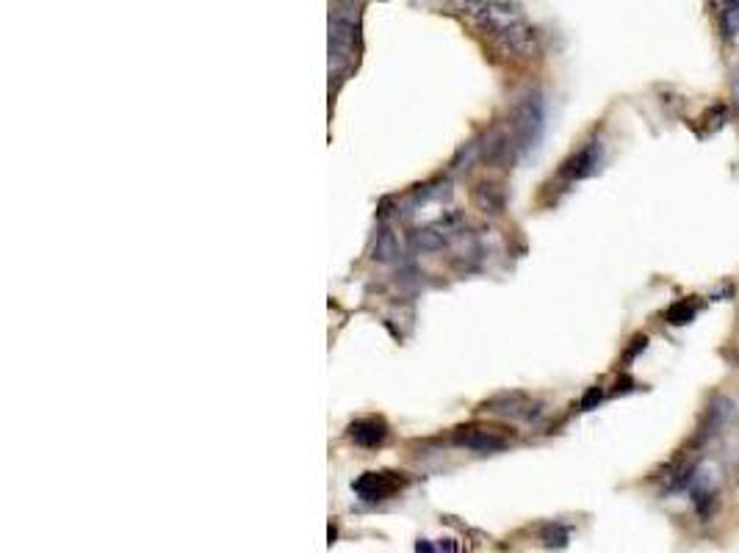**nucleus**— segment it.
Listing matches in <instances>:
<instances>
[{"instance_id": "obj_1", "label": "nucleus", "mask_w": 739, "mask_h": 553, "mask_svg": "<svg viewBox=\"0 0 739 553\" xmlns=\"http://www.w3.org/2000/svg\"><path fill=\"white\" fill-rule=\"evenodd\" d=\"M463 17L518 56H532L537 48L535 28L515 0H476Z\"/></svg>"}, {"instance_id": "obj_2", "label": "nucleus", "mask_w": 739, "mask_h": 553, "mask_svg": "<svg viewBox=\"0 0 739 553\" xmlns=\"http://www.w3.org/2000/svg\"><path fill=\"white\" fill-rule=\"evenodd\" d=\"M689 495H692V506L700 518H709V514L717 509V498H720V476L712 465H698L692 470L689 478Z\"/></svg>"}, {"instance_id": "obj_3", "label": "nucleus", "mask_w": 739, "mask_h": 553, "mask_svg": "<svg viewBox=\"0 0 739 553\" xmlns=\"http://www.w3.org/2000/svg\"><path fill=\"white\" fill-rule=\"evenodd\" d=\"M512 136L518 141L521 150H532L535 141L543 133V103L540 97H527L518 108H515L512 117Z\"/></svg>"}, {"instance_id": "obj_4", "label": "nucleus", "mask_w": 739, "mask_h": 553, "mask_svg": "<svg viewBox=\"0 0 739 553\" xmlns=\"http://www.w3.org/2000/svg\"><path fill=\"white\" fill-rule=\"evenodd\" d=\"M355 50V20L347 12H336L329 20V67H341Z\"/></svg>"}, {"instance_id": "obj_5", "label": "nucleus", "mask_w": 739, "mask_h": 553, "mask_svg": "<svg viewBox=\"0 0 739 553\" xmlns=\"http://www.w3.org/2000/svg\"><path fill=\"white\" fill-rule=\"evenodd\" d=\"M599 169H601V141H599V138H590L587 144H581L579 150L563 164L560 174H563L565 180L576 183V180L593 177Z\"/></svg>"}, {"instance_id": "obj_6", "label": "nucleus", "mask_w": 739, "mask_h": 553, "mask_svg": "<svg viewBox=\"0 0 739 553\" xmlns=\"http://www.w3.org/2000/svg\"><path fill=\"white\" fill-rule=\"evenodd\" d=\"M404 485H408V478L401 473H365L360 482H355V493L363 498V501H388L393 498Z\"/></svg>"}, {"instance_id": "obj_7", "label": "nucleus", "mask_w": 739, "mask_h": 553, "mask_svg": "<svg viewBox=\"0 0 739 553\" xmlns=\"http://www.w3.org/2000/svg\"><path fill=\"white\" fill-rule=\"evenodd\" d=\"M349 440L357 442V446H363V449H380L383 442L388 440V426L377 418L355 421L349 426Z\"/></svg>"}, {"instance_id": "obj_8", "label": "nucleus", "mask_w": 739, "mask_h": 553, "mask_svg": "<svg viewBox=\"0 0 739 553\" xmlns=\"http://www.w3.org/2000/svg\"><path fill=\"white\" fill-rule=\"evenodd\" d=\"M455 440L460 442V446H465L476 454H493V451H501L507 446V437H501L496 432H485V429H465Z\"/></svg>"}, {"instance_id": "obj_9", "label": "nucleus", "mask_w": 739, "mask_h": 553, "mask_svg": "<svg viewBox=\"0 0 739 553\" xmlns=\"http://www.w3.org/2000/svg\"><path fill=\"white\" fill-rule=\"evenodd\" d=\"M698 316V302L689 297V299H681V302H676L671 310H668V324H676V326H684V324H689L692 318Z\"/></svg>"}, {"instance_id": "obj_10", "label": "nucleus", "mask_w": 739, "mask_h": 553, "mask_svg": "<svg viewBox=\"0 0 739 553\" xmlns=\"http://www.w3.org/2000/svg\"><path fill=\"white\" fill-rule=\"evenodd\" d=\"M601 398H604V393H601L599 388H593V390H590V393L584 396V401H581V410H590V407H593V404H599Z\"/></svg>"}, {"instance_id": "obj_11", "label": "nucleus", "mask_w": 739, "mask_h": 553, "mask_svg": "<svg viewBox=\"0 0 739 553\" xmlns=\"http://www.w3.org/2000/svg\"><path fill=\"white\" fill-rule=\"evenodd\" d=\"M734 103H736V108H739V69L734 72Z\"/></svg>"}, {"instance_id": "obj_12", "label": "nucleus", "mask_w": 739, "mask_h": 553, "mask_svg": "<svg viewBox=\"0 0 739 553\" xmlns=\"http://www.w3.org/2000/svg\"><path fill=\"white\" fill-rule=\"evenodd\" d=\"M720 4H734V6H739V0H720Z\"/></svg>"}]
</instances>
